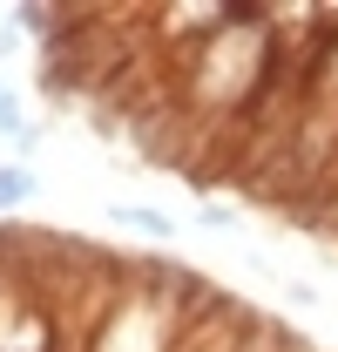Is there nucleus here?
<instances>
[{
  "instance_id": "2",
  "label": "nucleus",
  "mask_w": 338,
  "mask_h": 352,
  "mask_svg": "<svg viewBox=\"0 0 338 352\" xmlns=\"http://www.w3.org/2000/svg\"><path fill=\"white\" fill-rule=\"evenodd\" d=\"M109 223H122V230H135V237H176V217L169 210H156V204H109Z\"/></svg>"
},
{
  "instance_id": "1",
  "label": "nucleus",
  "mask_w": 338,
  "mask_h": 352,
  "mask_svg": "<svg viewBox=\"0 0 338 352\" xmlns=\"http://www.w3.org/2000/svg\"><path fill=\"white\" fill-rule=\"evenodd\" d=\"M41 197V176H34V163H0V217H14V210H27Z\"/></svg>"
},
{
  "instance_id": "4",
  "label": "nucleus",
  "mask_w": 338,
  "mask_h": 352,
  "mask_svg": "<svg viewBox=\"0 0 338 352\" xmlns=\"http://www.w3.org/2000/svg\"><path fill=\"white\" fill-rule=\"evenodd\" d=\"M284 298H291V305H304V311L318 305V292H311V285H304V278H291V285H284Z\"/></svg>"
},
{
  "instance_id": "3",
  "label": "nucleus",
  "mask_w": 338,
  "mask_h": 352,
  "mask_svg": "<svg viewBox=\"0 0 338 352\" xmlns=\"http://www.w3.org/2000/svg\"><path fill=\"white\" fill-rule=\"evenodd\" d=\"M196 223H210V230H230V223H237V204H216V197H203V204H196Z\"/></svg>"
}]
</instances>
